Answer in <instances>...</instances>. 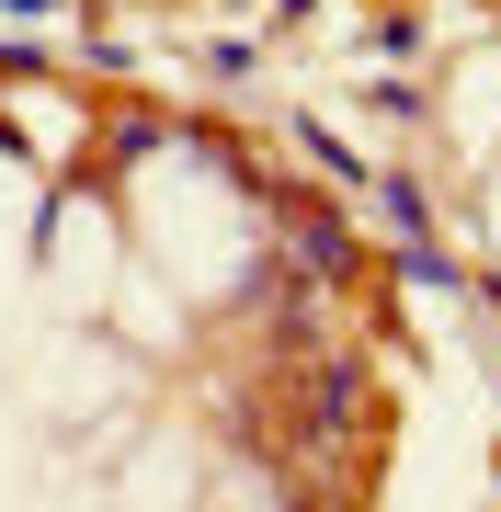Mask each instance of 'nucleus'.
I'll use <instances>...</instances> for the list:
<instances>
[{
  "label": "nucleus",
  "instance_id": "obj_1",
  "mask_svg": "<svg viewBox=\"0 0 501 512\" xmlns=\"http://www.w3.org/2000/svg\"><path fill=\"white\" fill-rule=\"evenodd\" d=\"M12 12H46V0H12Z\"/></svg>",
  "mask_w": 501,
  "mask_h": 512
}]
</instances>
